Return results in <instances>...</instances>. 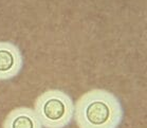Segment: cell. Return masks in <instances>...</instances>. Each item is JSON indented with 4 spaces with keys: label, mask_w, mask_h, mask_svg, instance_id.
Segmentation results:
<instances>
[{
    "label": "cell",
    "mask_w": 147,
    "mask_h": 128,
    "mask_svg": "<svg viewBox=\"0 0 147 128\" xmlns=\"http://www.w3.org/2000/svg\"><path fill=\"white\" fill-rule=\"evenodd\" d=\"M24 59L21 52L11 42H0V79L7 81L16 76L22 69Z\"/></svg>",
    "instance_id": "obj_3"
},
{
    "label": "cell",
    "mask_w": 147,
    "mask_h": 128,
    "mask_svg": "<svg viewBox=\"0 0 147 128\" xmlns=\"http://www.w3.org/2000/svg\"><path fill=\"white\" fill-rule=\"evenodd\" d=\"M34 111L41 126L65 128L74 118L72 98L60 90H49L37 98Z\"/></svg>",
    "instance_id": "obj_2"
},
{
    "label": "cell",
    "mask_w": 147,
    "mask_h": 128,
    "mask_svg": "<svg viewBox=\"0 0 147 128\" xmlns=\"http://www.w3.org/2000/svg\"><path fill=\"white\" fill-rule=\"evenodd\" d=\"M123 115L119 98L103 89L86 92L74 106V118L80 128H117Z\"/></svg>",
    "instance_id": "obj_1"
},
{
    "label": "cell",
    "mask_w": 147,
    "mask_h": 128,
    "mask_svg": "<svg viewBox=\"0 0 147 128\" xmlns=\"http://www.w3.org/2000/svg\"><path fill=\"white\" fill-rule=\"evenodd\" d=\"M3 128H42V126L33 109L20 107L7 115Z\"/></svg>",
    "instance_id": "obj_4"
}]
</instances>
